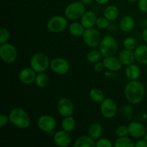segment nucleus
Returning a JSON list of instances; mask_svg holds the SVG:
<instances>
[{"mask_svg": "<svg viewBox=\"0 0 147 147\" xmlns=\"http://www.w3.org/2000/svg\"><path fill=\"white\" fill-rule=\"evenodd\" d=\"M37 125L42 131L50 133L55 129L56 121L50 115H42L37 119Z\"/></svg>", "mask_w": 147, "mask_h": 147, "instance_id": "9d476101", "label": "nucleus"}, {"mask_svg": "<svg viewBox=\"0 0 147 147\" xmlns=\"http://www.w3.org/2000/svg\"><path fill=\"white\" fill-rule=\"evenodd\" d=\"M123 44L124 46V48L127 49V50H133V51H134L135 49L138 47L137 40L132 37H128L125 38Z\"/></svg>", "mask_w": 147, "mask_h": 147, "instance_id": "7c9ffc66", "label": "nucleus"}, {"mask_svg": "<svg viewBox=\"0 0 147 147\" xmlns=\"http://www.w3.org/2000/svg\"><path fill=\"white\" fill-rule=\"evenodd\" d=\"M67 27V19L63 16L56 15L47 21V29L53 33H60Z\"/></svg>", "mask_w": 147, "mask_h": 147, "instance_id": "6e6552de", "label": "nucleus"}, {"mask_svg": "<svg viewBox=\"0 0 147 147\" xmlns=\"http://www.w3.org/2000/svg\"><path fill=\"white\" fill-rule=\"evenodd\" d=\"M112 142L106 138H100L96 141V147H112Z\"/></svg>", "mask_w": 147, "mask_h": 147, "instance_id": "473e14b6", "label": "nucleus"}, {"mask_svg": "<svg viewBox=\"0 0 147 147\" xmlns=\"http://www.w3.org/2000/svg\"><path fill=\"white\" fill-rule=\"evenodd\" d=\"M17 50L14 45L9 42L0 45V57L4 63L11 64L14 63L17 58Z\"/></svg>", "mask_w": 147, "mask_h": 147, "instance_id": "423d86ee", "label": "nucleus"}, {"mask_svg": "<svg viewBox=\"0 0 147 147\" xmlns=\"http://www.w3.org/2000/svg\"><path fill=\"white\" fill-rule=\"evenodd\" d=\"M23 1H27V0H23Z\"/></svg>", "mask_w": 147, "mask_h": 147, "instance_id": "09e8293b", "label": "nucleus"}, {"mask_svg": "<svg viewBox=\"0 0 147 147\" xmlns=\"http://www.w3.org/2000/svg\"><path fill=\"white\" fill-rule=\"evenodd\" d=\"M57 111L63 117L72 116L74 113V105L70 99L63 98L57 101Z\"/></svg>", "mask_w": 147, "mask_h": 147, "instance_id": "f8f14e48", "label": "nucleus"}, {"mask_svg": "<svg viewBox=\"0 0 147 147\" xmlns=\"http://www.w3.org/2000/svg\"><path fill=\"white\" fill-rule=\"evenodd\" d=\"M135 26L134 19L130 15H126L121 20L119 27L123 32H130L134 30Z\"/></svg>", "mask_w": 147, "mask_h": 147, "instance_id": "6ab92c4d", "label": "nucleus"}, {"mask_svg": "<svg viewBox=\"0 0 147 147\" xmlns=\"http://www.w3.org/2000/svg\"><path fill=\"white\" fill-rule=\"evenodd\" d=\"M118 43L114 37L112 35H106L102 37L98 50L103 57H109L116 55L118 51Z\"/></svg>", "mask_w": 147, "mask_h": 147, "instance_id": "20e7f679", "label": "nucleus"}, {"mask_svg": "<svg viewBox=\"0 0 147 147\" xmlns=\"http://www.w3.org/2000/svg\"><path fill=\"white\" fill-rule=\"evenodd\" d=\"M145 25H146V27H147V19H146V20H145Z\"/></svg>", "mask_w": 147, "mask_h": 147, "instance_id": "de8ad7c7", "label": "nucleus"}, {"mask_svg": "<svg viewBox=\"0 0 147 147\" xmlns=\"http://www.w3.org/2000/svg\"><path fill=\"white\" fill-rule=\"evenodd\" d=\"M50 67L57 75H65L70 70L68 62L62 57H55L50 61Z\"/></svg>", "mask_w": 147, "mask_h": 147, "instance_id": "9b49d317", "label": "nucleus"}, {"mask_svg": "<svg viewBox=\"0 0 147 147\" xmlns=\"http://www.w3.org/2000/svg\"><path fill=\"white\" fill-rule=\"evenodd\" d=\"M122 110H123V114H124L126 116H128V117L129 118V115L128 114L131 115V113H129V112H131V106H125L123 108V109H122Z\"/></svg>", "mask_w": 147, "mask_h": 147, "instance_id": "a19ab883", "label": "nucleus"}, {"mask_svg": "<svg viewBox=\"0 0 147 147\" xmlns=\"http://www.w3.org/2000/svg\"><path fill=\"white\" fill-rule=\"evenodd\" d=\"M80 1H81L84 4H89L91 2H93L94 0H80Z\"/></svg>", "mask_w": 147, "mask_h": 147, "instance_id": "c03bdc74", "label": "nucleus"}, {"mask_svg": "<svg viewBox=\"0 0 147 147\" xmlns=\"http://www.w3.org/2000/svg\"><path fill=\"white\" fill-rule=\"evenodd\" d=\"M40 1H43V0H40Z\"/></svg>", "mask_w": 147, "mask_h": 147, "instance_id": "8fccbe9b", "label": "nucleus"}, {"mask_svg": "<svg viewBox=\"0 0 147 147\" xmlns=\"http://www.w3.org/2000/svg\"><path fill=\"white\" fill-rule=\"evenodd\" d=\"M34 83H35L36 86L37 87L40 88H45L48 85V76H47V74L45 73V72L37 73Z\"/></svg>", "mask_w": 147, "mask_h": 147, "instance_id": "c85d7f7f", "label": "nucleus"}, {"mask_svg": "<svg viewBox=\"0 0 147 147\" xmlns=\"http://www.w3.org/2000/svg\"><path fill=\"white\" fill-rule=\"evenodd\" d=\"M95 1H96V2L99 4H106V3L109 2L110 0H95Z\"/></svg>", "mask_w": 147, "mask_h": 147, "instance_id": "37998d69", "label": "nucleus"}, {"mask_svg": "<svg viewBox=\"0 0 147 147\" xmlns=\"http://www.w3.org/2000/svg\"><path fill=\"white\" fill-rule=\"evenodd\" d=\"M135 58L138 63L147 65V45H140L134 50Z\"/></svg>", "mask_w": 147, "mask_h": 147, "instance_id": "aec40b11", "label": "nucleus"}, {"mask_svg": "<svg viewBox=\"0 0 147 147\" xmlns=\"http://www.w3.org/2000/svg\"><path fill=\"white\" fill-rule=\"evenodd\" d=\"M37 73L31 67H26L20 70L19 73V79L23 84L30 85L35 81Z\"/></svg>", "mask_w": 147, "mask_h": 147, "instance_id": "2eb2a0df", "label": "nucleus"}, {"mask_svg": "<svg viewBox=\"0 0 147 147\" xmlns=\"http://www.w3.org/2000/svg\"><path fill=\"white\" fill-rule=\"evenodd\" d=\"M76 126V122L74 118L72 116L64 117L61 122V127L65 131L70 132L73 131Z\"/></svg>", "mask_w": 147, "mask_h": 147, "instance_id": "a878e982", "label": "nucleus"}, {"mask_svg": "<svg viewBox=\"0 0 147 147\" xmlns=\"http://www.w3.org/2000/svg\"><path fill=\"white\" fill-rule=\"evenodd\" d=\"M142 38H143L144 41L147 43V27L142 32Z\"/></svg>", "mask_w": 147, "mask_h": 147, "instance_id": "79ce46f5", "label": "nucleus"}, {"mask_svg": "<svg viewBox=\"0 0 147 147\" xmlns=\"http://www.w3.org/2000/svg\"><path fill=\"white\" fill-rule=\"evenodd\" d=\"M138 7L141 11L147 13V0H139Z\"/></svg>", "mask_w": 147, "mask_h": 147, "instance_id": "c9c22d12", "label": "nucleus"}, {"mask_svg": "<svg viewBox=\"0 0 147 147\" xmlns=\"http://www.w3.org/2000/svg\"><path fill=\"white\" fill-rule=\"evenodd\" d=\"M86 12L85 4L81 1H73L69 4L65 9V15L67 20H76L81 18Z\"/></svg>", "mask_w": 147, "mask_h": 147, "instance_id": "39448f33", "label": "nucleus"}, {"mask_svg": "<svg viewBox=\"0 0 147 147\" xmlns=\"http://www.w3.org/2000/svg\"><path fill=\"white\" fill-rule=\"evenodd\" d=\"M53 141L57 146L67 147L71 144L72 139L70 136V133L63 129V130L57 131L55 134L53 136Z\"/></svg>", "mask_w": 147, "mask_h": 147, "instance_id": "4468645a", "label": "nucleus"}, {"mask_svg": "<svg viewBox=\"0 0 147 147\" xmlns=\"http://www.w3.org/2000/svg\"><path fill=\"white\" fill-rule=\"evenodd\" d=\"M144 86L139 80H130L125 86V98L131 104L141 103L144 98Z\"/></svg>", "mask_w": 147, "mask_h": 147, "instance_id": "f257e3e1", "label": "nucleus"}, {"mask_svg": "<svg viewBox=\"0 0 147 147\" xmlns=\"http://www.w3.org/2000/svg\"><path fill=\"white\" fill-rule=\"evenodd\" d=\"M82 37L85 44L90 47H96L99 46L102 40L100 32L94 27L86 29Z\"/></svg>", "mask_w": 147, "mask_h": 147, "instance_id": "0eeeda50", "label": "nucleus"}, {"mask_svg": "<svg viewBox=\"0 0 147 147\" xmlns=\"http://www.w3.org/2000/svg\"><path fill=\"white\" fill-rule=\"evenodd\" d=\"M144 139L147 141V131H146V133H145V135H144Z\"/></svg>", "mask_w": 147, "mask_h": 147, "instance_id": "49530a36", "label": "nucleus"}, {"mask_svg": "<svg viewBox=\"0 0 147 147\" xmlns=\"http://www.w3.org/2000/svg\"><path fill=\"white\" fill-rule=\"evenodd\" d=\"M141 75V70L135 64H131L126 66V76L127 78L130 80H138Z\"/></svg>", "mask_w": 147, "mask_h": 147, "instance_id": "5701e85b", "label": "nucleus"}, {"mask_svg": "<svg viewBox=\"0 0 147 147\" xmlns=\"http://www.w3.org/2000/svg\"><path fill=\"white\" fill-rule=\"evenodd\" d=\"M118 57L119 58L120 61L121 62L123 65L128 66L131 64H133L134 60H136L135 58L134 52L133 50H127L124 48L122 50L120 53H119Z\"/></svg>", "mask_w": 147, "mask_h": 147, "instance_id": "a211bd4d", "label": "nucleus"}, {"mask_svg": "<svg viewBox=\"0 0 147 147\" xmlns=\"http://www.w3.org/2000/svg\"><path fill=\"white\" fill-rule=\"evenodd\" d=\"M50 59L45 53H37L30 58V67L36 73L45 72L50 66Z\"/></svg>", "mask_w": 147, "mask_h": 147, "instance_id": "7ed1b4c3", "label": "nucleus"}, {"mask_svg": "<svg viewBox=\"0 0 147 147\" xmlns=\"http://www.w3.org/2000/svg\"><path fill=\"white\" fill-rule=\"evenodd\" d=\"M75 147H96V141L90 136H80L74 143Z\"/></svg>", "mask_w": 147, "mask_h": 147, "instance_id": "412c9836", "label": "nucleus"}, {"mask_svg": "<svg viewBox=\"0 0 147 147\" xmlns=\"http://www.w3.org/2000/svg\"><path fill=\"white\" fill-rule=\"evenodd\" d=\"M129 134L134 139H141L144 136L146 129L143 123L139 121H132L128 125Z\"/></svg>", "mask_w": 147, "mask_h": 147, "instance_id": "ddd939ff", "label": "nucleus"}, {"mask_svg": "<svg viewBox=\"0 0 147 147\" xmlns=\"http://www.w3.org/2000/svg\"><path fill=\"white\" fill-rule=\"evenodd\" d=\"M109 25H110V21L107 18H106L104 16L97 18L96 26L98 29L105 30V29H107L109 27Z\"/></svg>", "mask_w": 147, "mask_h": 147, "instance_id": "2f4dec72", "label": "nucleus"}, {"mask_svg": "<svg viewBox=\"0 0 147 147\" xmlns=\"http://www.w3.org/2000/svg\"><path fill=\"white\" fill-rule=\"evenodd\" d=\"M9 121L16 127L26 129L30 126V118L25 110L20 107L14 108L9 113Z\"/></svg>", "mask_w": 147, "mask_h": 147, "instance_id": "f03ea898", "label": "nucleus"}, {"mask_svg": "<svg viewBox=\"0 0 147 147\" xmlns=\"http://www.w3.org/2000/svg\"><path fill=\"white\" fill-rule=\"evenodd\" d=\"M10 37V33L7 29L1 28L0 30V44H4L7 42Z\"/></svg>", "mask_w": 147, "mask_h": 147, "instance_id": "f704fd0d", "label": "nucleus"}, {"mask_svg": "<svg viewBox=\"0 0 147 147\" xmlns=\"http://www.w3.org/2000/svg\"><path fill=\"white\" fill-rule=\"evenodd\" d=\"M97 16L93 11H86L80 18V22L86 29L93 28L96 26Z\"/></svg>", "mask_w": 147, "mask_h": 147, "instance_id": "f3484780", "label": "nucleus"}, {"mask_svg": "<svg viewBox=\"0 0 147 147\" xmlns=\"http://www.w3.org/2000/svg\"><path fill=\"white\" fill-rule=\"evenodd\" d=\"M89 96L93 101L97 103H100L105 99L104 93L102 91V90L97 88H92L90 90Z\"/></svg>", "mask_w": 147, "mask_h": 147, "instance_id": "bb28decb", "label": "nucleus"}, {"mask_svg": "<svg viewBox=\"0 0 147 147\" xmlns=\"http://www.w3.org/2000/svg\"><path fill=\"white\" fill-rule=\"evenodd\" d=\"M85 28L83 27L81 22H74L71 23L69 26V32L72 35L75 36V37H80L83 36V33H84Z\"/></svg>", "mask_w": 147, "mask_h": 147, "instance_id": "393cba45", "label": "nucleus"}, {"mask_svg": "<svg viewBox=\"0 0 147 147\" xmlns=\"http://www.w3.org/2000/svg\"><path fill=\"white\" fill-rule=\"evenodd\" d=\"M116 135L117 137H123V136H126L129 135V129H128V126H124V125H121L119 126L117 129H116Z\"/></svg>", "mask_w": 147, "mask_h": 147, "instance_id": "72a5a7b5", "label": "nucleus"}, {"mask_svg": "<svg viewBox=\"0 0 147 147\" xmlns=\"http://www.w3.org/2000/svg\"><path fill=\"white\" fill-rule=\"evenodd\" d=\"M102 54L100 52V50H91L88 53L86 57L89 63H96L98 62L101 59Z\"/></svg>", "mask_w": 147, "mask_h": 147, "instance_id": "c756f323", "label": "nucleus"}, {"mask_svg": "<svg viewBox=\"0 0 147 147\" xmlns=\"http://www.w3.org/2000/svg\"><path fill=\"white\" fill-rule=\"evenodd\" d=\"M126 1H129V2H136V1H139V0H126Z\"/></svg>", "mask_w": 147, "mask_h": 147, "instance_id": "a18cd8bd", "label": "nucleus"}, {"mask_svg": "<svg viewBox=\"0 0 147 147\" xmlns=\"http://www.w3.org/2000/svg\"><path fill=\"white\" fill-rule=\"evenodd\" d=\"M135 147H147V141L144 138L139 139V140L135 143Z\"/></svg>", "mask_w": 147, "mask_h": 147, "instance_id": "58836bf2", "label": "nucleus"}, {"mask_svg": "<svg viewBox=\"0 0 147 147\" xmlns=\"http://www.w3.org/2000/svg\"><path fill=\"white\" fill-rule=\"evenodd\" d=\"M9 121V116H7V115L4 114V113H1L0 115V127L2 128L5 126Z\"/></svg>", "mask_w": 147, "mask_h": 147, "instance_id": "4c0bfd02", "label": "nucleus"}, {"mask_svg": "<svg viewBox=\"0 0 147 147\" xmlns=\"http://www.w3.org/2000/svg\"><path fill=\"white\" fill-rule=\"evenodd\" d=\"M106 68L105 67L104 64H103V62H97L94 64V66H93V69L97 73H100V72H103L104 70V69Z\"/></svg>", "mask_w": 147, "mask_h": 147, "instance_id": "e433bc0d", "label": "nucleus"}, {"mask_svg": "<svg viewBox=\"0 0 147 147\" xmlns=\"http://www.w3.org/2000/svg\"><path fill=\"white\" fill-rule=\"evenodd\" d=\"M103 63L104 64L106 69L113 72L120 70L121 69L122 65H123L119 57H115V55L105 57L104 59H103Z\"/></svg>", "mask_w": 147, "mask_h": 147, "instance_id": "dca6fc26", "label": "nucleus"}, {"mask_svg": "<svg viewBox=\"0 0 147 147\" xmlns=\"http://www.w3.org/2000/svg\"><path fill=\"white\" fill-rule=\"evenodd\" d=\"M103 126L98 122H94L91 123L88 128V135L90 137L93 138L94 140L100 139L103 134Z\"/></svg>", "mask_w": 147, "mask_h": 147, "instance_id": "4be33fe9", "label": "nucleus"}, {"mask_svg": "<svg viewBox=\"0 0 147 147\" xmlns=\"http://www.w3.org/2000/svg\"><path fill=\"white\" fill-rule=\"evenodd\" d=\"M104 76L106 78H116L117 77V76H116V73H114V72L110 71V70H109L107 72H105Z\"/></svg>", "mask_w": 147, "mask_h": 147, "instance_id": "ea45409f", "label": "nucleus"}, {"mask_svg": "<svg viewBox=\"0 0 147 147\" xmlns=\"http://www.w3.org/2000/svg\"><path fill=\"white\" fill-rule=\"evenodd\" d=\"M119 15V9L116 6L109 5L105 8L103 11V16L109 21H113L116 20Z\"/></svg>", "mask_w": 147, "mask_h": 147, "instance_id": "b1692460", "label": "nucleus"}, {"mask_svg": "<svg viewBox=\"0 0 147 147\" xmlns=\"http://www.w3.org/2000/svg\"><path fill=\"white\" fill-rule=\"evenodd\" d=\"M100 113L103 117L106 119H112L115 117L118 111V107L116 102L111 98H105L100 103Z\"/></svg>", "mask_w": 147, "mask_h": 147, "instance_id": "1a4fd4ad", "label": "nucleus"}, {"mask_svg": "<svg viewBox=\"0 0 147 147\" xmlns=\"http://www.w3.org/2000/svg\"><path fill=\"white\" fill-rule=\"evenodd\" d=\"M114 146L116 147H135V143L132 139L126 136L118 137L115 141Z\"/></svg>", "mask_w": 147, "mask_h": 147, "instance_id": "cd10ccee", "label": "nucleus"}]
</instances>
